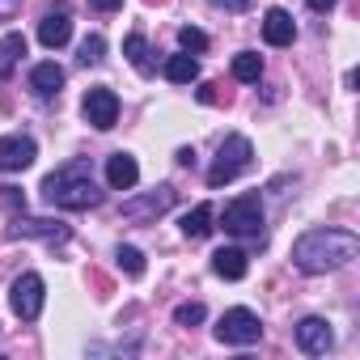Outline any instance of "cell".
Wrapping results in <instances>:
<instances>
[{"label":"cell","instance_id":"cell-17","mask_svg":"<svg viewBox=\"0 0 360 360\" xmlns=\"http://www.w3.org/2000/svg\"><path fill=\"white\" fill-rule=\"evenodd\" d=\"M161 72H165V81H169V85H191V81L200 77V60H195L191 51H178V56H169V60H165V68H161Z\"/></svg>","mask_w":360,"mask_h":360},{"label":"cell","instance_id":"cell-15","mask_svg":"<svg viewBox=\"0 0 360 360\" xmlns=\"http://www.w3.org/2000/svg\"><path fill=\"white\" fill-rule=\"evenodd\" d=\"M30 89H34L39 98H56V94L64 89V68H60L56 60L34 64V68H30Z\"/></svg>","mask_w":360,"mask_h":360},{"label":"cell","instance_id":"cell-31","mask_svg":"<svg viewBox=\"0 0 360 360\" xmlns=\"http://www.w3.org/2000/svg\"><path fill=\"white\" fill-rule=\"evenodd\" d=\"M200 102H217V85H204L200 89Z\"/></svg>","mask_w":360,"mask_h":360},{"label":"cell","instance_id":"cell-12","mask_svg":"<svg viewBox=\"0 0 360 360\" xmlns=\"http://www.w3.org/2000/svg\"><path fill=\"white\" fill-rule=\"evenodd\" d=\"M68 39H72V13H68V5L47 9V13H43V22H39V43H43V47H51V51H60Z\"/></svg>","mask_w":360,"mask_h":360},{"label":"cell","instance_id":"cell-3","mask_svg":"<svg viewBox=\"0 0 360 360\" xmlns=\"http://www.w3.org/2000/svg\"><path fill=\"white\" fill-rule=\"evenodd\" d=\"M250 161H255V144L246 140V136H225L221 140V148H217V157H212V165H208V187H225V183H233L238 174H246L250 169Z\"/></svg>","mask_w":360,"mask_h":360},{"label":"cell","instance_id":"cell-8","mask_svg":"<svg viewBox=\"0 0 360 360\" xmlns=\"http://www.w3.org/2000/svg\"><path fill=\"white\" fill-rule=\"evenodd\" d=\"M174 200H178V191H174L169 183H161V187H153L148 195H131V200H123V217H127V221H153V217L169 212Z\"/></svg>","mask_w":360,"mask_h":360},{"label":"cell","instance_id":"cell-14","mask_svg":"<svg viewBox=\"0 0 360 360\" xmlns=\"http://www.w3.org/2000/svg\"><path fill=\"white\" fill-rule=\"evenodd\" d=\"M263 39H267L271 47H292V39H297L292 13H288V9H267V13H263Z\"/></svg>","mask_w":360,"mask_h":360},{"label":"cell","instance_id":"cell-20","mask_svg":"<svg viewBox=\"0 0 360 360\" xmlns=\"http://www.w3.org/2000/svg\"><path fill=\"white\" fill-rule=\"evenodd\" d=\"M22 56H26V39H22L18 30H13L9 39H0V81H5V77L18 68V60H22Z\"/></svg>","mask_w":360,"mask_h":360},{"label":"cell","instance_id":"cell-2","mask_svg":"<svg viewBox=\"0 0 360 360\" xmlns=\"http://www.w3.org/2000/svg\"><path fill=\"white\" fill-rule=\"evenodd\" d=\"M43 200L51 208H64V212H85V208H98L102 204V191L89 174V161H68L60 165L56 174L43 178Z\"/></svg>","mask_w":360,"mask_h":360},{"label":"cell","instance_id":"cell-28","mask_svg":"<svg viewBox=\"0 0 360 360\" xmlns=\"http://www.w3.org/2000/svg\"><path fill=\"white\" fill-rule=\"evenodd\" d=\"M89 9H98V13H115V9H123V0H89Z\"/></svg>","mask_w":360,"mask_h":360},{"label":"cell","instance_id":"cell-1","mask_svg":"<svg viewBox=\"0 0 360 360\" xmlns=\"http://www.w3.org/2000/svg\"><path fill=\"white\" fill-rule=\"evenodd\" d=\"M356 250H360V238L352 229H309L292 242V267H301L305 276H326L347 267Z\"/></svg>","mask_w":360,"mask_h":360},{"label":"cell","instance_id":"cell-27","mask_svg":"<svg viewBox=\"0 0 360 360\" xmlns=\"http://www.w3.org/2000/svg\"><path fill=\"white\" fill-rule=\"evenodd\" d=\"M212 5L225 13H242V9H250V0H212Z\"/></svg>","mask_w":360,"mask_h":360},{"label":"cell","instance_id":"cell-4","mask_svg":"<svg viewBox=\"0 0 360 360\" xmlns=\"http://www.w3.org/2000/svg\"><path fill=\"white\" fill-rule=\"evenodd\" d=\"M221 225H225V233H233V238L259 242V238H263V204H259V195H238V200H229Z\"/></svg>","mask_w":360,"mask_h":360},{"label":"cell","instance_id":"cell-24","mask_svg":"<svg viewBox=\"0 0 360 360\" xmlns=\"http://www.w3.org/2000/svg\"><path fill=\"white\" fill-rule=\"evenodd\" d=\"M204 318H208V309H204L200 301H183V305L174 309V322H178V326H200Z\"/></svg>","mask_w":360,"mask_h":360},{"label":"cell","instance_id":"cell-21","mask_svg":"<svg viewBox=\"0 0 360 360\" xmlns=\"http://www.w3.org/2000/svg\"><path fill=\"white\" fill-rule=\"evenodd\" d=\"M233 77H238L242 85H259V77H263L259 51H238V56H233Z\"/></svg>","mask_w":360,"mask_h":360},{"label":"cell","instance_id":"cell-13","mask_svg":"<svg viewBox=\"0 0 360 360\" xmlns=\"http://www.w3.org/2000/svg\"><path fill=\"white\" fill-rule=\"evenodd\" d=\"M106 183H110L115 191H131V187L140 183V165H136L131 153H110V157H106Z\"/></svg>","mask_w":360,"mask_h":360},{"label":"cell","instance_id":"cell-16","mask_svg":"<svg viewBox=\"0 0 360 360\" xmlns=\"http://www.w3.org/2000/svg\"><path fill=\"white\" fill-rule=\"evenodd\" d=\"M246 250H238V246H221L217 255H212V271L221 276V280H242L246 276Z\"/></svg>","mask_w":360,"mask_h":360},{"label":"cell","instance_id":"cell-22","mask_svg":"<svg viewBox=\"0 0 360 360\" xmlns=\"http://www.w3.org/2000/svg\"><path fill=\"white\" fill-rule=\"evenodd\" d=\"M77 60H81L85 68H98V64L106 60V39H102V34H89V39L81 43V51H77Z\"/></svg>","mask_w":360,"mask_h":360},{"label":"cell","instance_id":"cell-11","mask_svg":"<svg viewBox=\"0 0 360 360\" xmlns=\"http://www.w3.org/2000/svg\"><path fill=\"white\" fill-rule=\"evenodd\" d=\"M330 343H335V330H330L326 318H301L297 322V347L305 356H326Z\"/></svg>","mask_w":360,"mask_h":360},{"label":"cell","instance_id":"cell-26","mask_svg":"<svg viewBox=\"0 0 360 360\" xmlns=\"http://www.w3.org/2000/svg\"><path fill=\"white\" fill-rule=\"evenodd\" d=\"M22 13V0H0V22H13Z\"/></svg>","mask_w":360,"mask_h":360},{"label":"cell","instance_id":"cell-23","mask_svg":"<svg viewBox=\"0 0 360 360\" xmlns=\"http://www.w3.org/2000/svg\"><path fill=\"white\" fill-rule=\"evenodd\" d=\"M115 259H119V267H123L131 280H140V276H144V255H140L136 246H119V250H115Z\"/></svg>","mask_w":360,"mask_h":360},{"label":"cell","instance_id":"cell-18","mask_svg":"<svg viewBox=\"0 0 360 360\" xmlns=\"http://www.w3.org/2000/svg\"><path fill=\"white\" fill-rule=\"evenodd\" d=\"M123 56H127V60H131V68H136V72H144V77L157 68L153 47H148V39H144V34H127V39H123Z\"/></svg>","mask_w":360,"mask_h":360},{"label":"cell","instance_id":"cell-19","mask_svg":"<svg viewBox=\"0 0 360 360\" xmlns=\"http://www.w3.org/2000/svg\"><path fill=\"white\" fill-rule=\"evenodd\" d=\"M178 225H183V233L191 238V242H200V238H208L212 233V204H200V208H191L183 221H178Z\"/></svg>","mask_w":360,"mask_h":360},{"label":"cell","instance_id":"cell-29","mask_svg":"<svg viewBox=\"0 0 360 360\" xmlns=\"http://www.w3.org/2000/svg\"><path fill=\"white\" fill-rule=\"evenodd\" d=\"M305 5H309V9H314V13H330V9H335V5H339V0H305Z\"/></svg>","mask_w":360,"mask_h":360},{"label":"cell","instance_id":"cell-25","mask_svg":"<svg viewBox=\"0 0 360 360\" xmlns=\"http://www.w3.org/2000/svg\"><path fill=\"white\" fill-rule=\"evenodd\" d=\"M178 47L191 51V56H200V51H208V34L195 30V26H183V30H178Z\"/></svg>","mask_w":360,"mask_h":360},{"label":"cell","instance_id":"cell-7","mask_svg":"<svg viewBox=\"0 0 360 360\" xmlns=\"http://www.w3.org/2000/svg\"><path fill=\"white\" fill-rule=\"evenodd\" d=\"M81 115H85V123H89V127L110 131V127L119 123V94H115V89H106V85L89 89V94H85V102H81Z\"/></svg>","mask_w":360,"mask_h":360},{"label":"cell","instance_id":"cell-6","mask_svg":"<svg viewBox=\"0 0 360 360\" xmlns=\"http://www.w3.org/2000/svg\"><path fill=\"white\" fill-rule=\"evenodd\" d=\"M9 305H13V314H18L22 322H34V318L43 314V305H47V284H43V276H39V271L18 276V280H13V292H9Z\"/></svg>","mask_w":360,"mask_h":360},{"label":"cell","instance_id":"cell-9","mask_svg":"<svg viewBox=\"0 0 360 360\" xmlns=\"http://www.w3.org/2000/svg\"><path fill=\"white\" fill-rule=\"evenodd\" d=\"M9 238H39V242H68L72 238V229L64 225V221H51V217H13L9 221V229H5Z\"/></svg>","mask_w":360,"mask_h":360},{"label":"cell","instance_id":"cell-10","mask_svg":"<svg viewBox=\"0 0 360 360\" xmlns=\"http://www.w3.org/2000/svg\"><path fill=\"white\" fill-rule=\"evenodd\" d=\"M34 157H39V144L30 136H22V131L0 136V174H22L34 165Z\"/></svg>","mask_w":360,"mask_h":360},{"label":"cell","instance_id":"cell-30","mask_svg":"<svg viewBox=\"0 0 360 360\" xmlns=\"http://www.w3.org/2000/svg\"><path fill=\"white\" fill-rule=\"evenodd\" d=\"M178 161H183V165H195V148H178Z\"/></svg>","mask_w":360,"mask_h":360},{"label":"cell","instance_id":"cell-5","mask_svg":"<svg viewBox=\"0 0 360 360\" xmlns=\"http://www.w3.org/2000/svg\"><path fill=\"white\" fill-rule=\"evenodd\" d=\"M217 339H221V343H233V347H250V343L263 339V322H259V314L246 309V305L225 309L221 322H217Z\"/></svg>","mask_w":360,"mask_h":360}]
</instances>
